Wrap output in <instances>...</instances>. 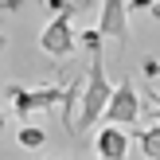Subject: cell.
<instances>
[{"label":"cell","mask_w":160,"mask_h":160,"mask_svg":"<svg viewBox=\"0 0 160 160\" xmlns=\"http://www.w3.org/2000/svg\"><path fill=\"white\" fill-rule=\"evenodd\" d=\"M16 145H20V148H28V152H39V148L47 145V133H43V125H31V121H23L20 129H16Z\"/></svg>","instance_id":"cell-9"},{"label":"cell","mask_w":160,"mask_h":160,"mask_svg":"<svg viewBox=\"0 0 160 160\" xmlns=\"http://www.w3.org/2000/svg\"><path fill=\"white\" fill-rule=\"evenodd\" d=\"M109 94H113V82L106 78V59H102V51H94L90 67H86V78H82V98H78L74 133H90V129L102 125V109H106Z\"/></svg>","instance_id":"cell-1"},{"label":"cell","mask_w":160,"mask_h":160,"mask_svg":"<svg viewBox=\"0 0 160 160\" xmlns=\"http://www.w3.org/2000/svg\"><path fill=\"white\" fill-rule=\"evenodd\" d=\"M145 78H148V82H152V78H160V59H152V55L145 59Z\"/></svg>","instance_id":"cell-12"},{"label":"cell","mask_w":160,"mask_h":160,"mask_svg":"<svg viewBox=\"0 0 160 160\" xmlns=\"http://www.w3.org/2000/svg\"><path fill=\"white\" fill-rule=\"evenodd\" d=\"M102 43H106V39H102V31L98 28H90V31H82V35H78V47H86V51H102Z\"/></svg>","instance_id":"cell-11"},{"label":"cell","mask_w":160,"mask_h":160,"mask_svg":"<svg viewBox=\"0 0 160 160\" xmlns=\"http://www.w3.org/2000/svg\"><path fill=\"white\" fill-rule=\"evenodd\" d=\"M78 47V31L70 20H62V16H51L47 20V28L39 31V51L51 55V59H67V55H74Z\"/></svg>","instance_id":"cell-4"},{"label":"cell","mask_w":160,"mask_h":160,"mask_svg":"<svg viewBox=\"0 0 160 160\" xmlns=\"http://www.w3.org/2000/svg\"><path fill=\"white\" fill-rule=\"evenodd\" d=\"M148 16H152V20H160V0H152V8H148Z\"/></svg>","instance_id":"cell-15"},{"label":"cell","mask_w":160,"mask_h":160,"mask_svg":"<svg viewBox=\"0 0 160 160\" xmlns=\"http://www.w3.org/2000/svg\"><path fill=\"white\" fill-rule=\"evenodd\" d=\"M47 8H51V16H62V20H78V16L94 12V8H98V0H47Z\"/></svg>","instance_id":"cell-8"},{"label":"cell","mask_w":160,"mask_h":160,"mask_svg":"<svg viewBox=\"0 0 160 160\" xmlns=\"http://www.w3.org/2000/svg\"><path fill=\"white\" fill-rule=\"evenodd\" d=\"M4 51H8V35L0 31V55H4Z\"/></svg>","instance_id":"cell-16"},{"label":"cell","mask_w":160,"mask_h":160,"mask_svg":"<svg viewBox=\"0 0 160 160\" xmlns=\"http://www.w3.org/2000/svg\"><path fill=\"white\" fill-rule=\"evenodd\" d=\"M28 0H0V12H20Z\"/></svg>","instance_id":"cell-14"},{"label":"cell","mask_w":160,"mask_h":160,"mask_svg":"<svg viewBox=\"0 0 160 160\" xmlns=\"http://www.w3.org/2000/svg\"><path fill=\"white\" fill-rule=\"evenodd\" d=\"M102 121L106 125H121V129H137L141 125V90L137 78H121L109 94L106 109H102Z\"/></svg>","instance_id":"cell-3"},{"label":"cell","mask_w":160,"mask_h":160,"mask_svg":"<svg viewBox=\"0 0 160 160\" xmlns=\"http://www.w3.org/2000/svg\"><path fill=\"white\" fill-rule=\"evenodd\" d=\"M94 152L102 160H125L129 156V137H125L121 125H102L94 133Z\"/></svg>","instance_id":"cell-6"},{"label":"cell","mask_w":160,"mask_h":160,"mask_svg":"<svg viewBox=\"0 0 160 160\" xmlns=\"http://www.w3.org/2000/svg\"><path fill=\"white\" fill-rule=\"evenodd\" d=\"M137 141H141V152H145V156L160 160V121L148 125V129H137Z\"/></svg>","instance_id":"cell-10"},{"label":"cell","mask_w":160,"mask_h":160,"mask_svg":"<svg viewBox=\"0 0 160 160\" xmlns=\"http://www.w3.org/2000/svg\"><path fill=\"white\" fill-rule=\"evenodd\" d=\"M98 31H102V39L129 43V8H125V0H98Z\"/></svg>","instance_id":"cell-5"},{"label":"cell","mask_w":160,"mask_h":160,"mask_svg":"<svg viewBox=\"0 0 160 160\" xmlns=\"http://www.w3.org/2000/svg\"><path fill=\"white\" fill-rule=\"evenodd\" d=\"M43 160H55V156H43Z\"/></svg>","instance_id":"cell-17"},{"label":"cell","mask_w":160,"mask_h":160,"mask_svg":"<svg viewBox=\"0 0 160 160\" xmlns=\"http://www.w3.org/2000/svg\"><path fill=\"white\" fill-rule=\"evenodd\" d=\"M82 78L86 74H70V78H62V102H59V121H62V129L70 133V137H78L74 133V113H78V98H82Z\"/></svg>","instance_id":"cell-7"},{"label":"cell","mask_w":160,"mask_h":160,"mask_svg":"<svg viewBox=\"0 0 160 160\" xmlns=\"http://www.w3.org/2000/svg\"><path fill=\"white\" fill-rule=\"evenodd\" d=\"M4 98L12 102V113L20 117V121H28V117L39 113V109H59V102H62V82H47V86L8 82V86H4Z\"/></svg>","instance_id":"cell-2"},{"label":"cell","mask_w":160,"mask_h":160,"mask_svg":"<svg viewBox=\"0 0 160 160\" xmlns=\"http://www.w3.org/2000/svg\"><path fill=\"white\" fill-rule=\"evenodd\" d=\"M125 8H129V12H148L152 0H125Z\"/></svg>","instance_id":"cell-13"}]
</instances>
